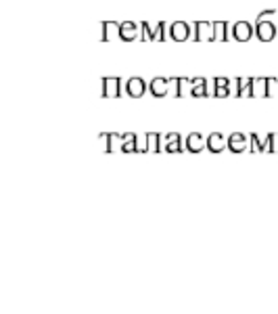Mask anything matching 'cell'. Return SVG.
I'll list each match as a JSON object with an SVG mask.
<instances>
[{
	"label": "cell",
	"instance_id": "cell-7",
	"mask_svg": "<svg viewBox=\"0 0 278 314\" xmlns=\"http://www.w3.org/2000/svg\"><path fill=\"white\" fill-rule=\"evenodd\" d=\"M169 80H165V78H155L153 82H151V95H155V97H165L167 92H169Z\"/></svg>",
	"mask_w": 278,
	"mask_h": 314
},
{
	"label": "cell",
	"instance_id": "cell-10",
	"mask_svg": "<svg viewBox=\"0 0 278 314\" xmlns=\"http://www.w3.org/2000/svg\"><path fill=\"white\" fill-rule=\"evenodd\" d=\"M197 40H214V23L197 21Z\"/></svg>",
	"mask_w": 278,
	"mask_h": 314
},
{
	"label": "cell",
	"instance_id": "cell-17",
	"mask_svg": "<svg viewBox=\"0 0 278 314\" xmlns=\"http://www.w3.org/2000/svg\"><path fill=\"white\" fill-rule=\"evenodd\" d=\"M121 151H124V153L138 151V145H136V134H124V136H121Z\"/></svg>",
	"mask_w": 278,
	"mask_h": 314
},
{
	"label": "cell",
	"instance_id": "cell-12",
	"mask_svg": "<svg viewBox=\"0 0 278 314\" xmlns=\"http://www.w3.org/2000/svg\"><path fill=\"white\" fill-rule=\"evenodd\" d=\"M163 151H182V145H180V134L171 132L163 138Z\"/></svg>",
	"mask_w": 278,
	"mask_h": 314
},
{
	"label": "cell",
	"instance_id": "cell-22",
	"mask_svg": "<svg viewBox=\"0 0 278 314\" xmlns=\"http://www.w3.org/2000/svg\"><path fill=\"white\" fill-rule=\"evenodd\" d=\"M272 153H278V134H270V149Z\"/></svg>",
	"mask_w": 278,
	"mask_h": 314
},
{
	"label": "cell",
	"instance_id": "cell-21",
	"mask_svg": "<svg viewBox=\"0 0 278 314\" xmlns=\"http://www.w3.org/2000/svg\"><path fill=\"white\" fill-rule=\"evenodd\" d=\"M155 40H165V23H159L155 29Z\"/></svg>",
	"mask_w": 278,
	"mask_h": 314
},
{
	"label": "cell",
	"instance_id": "cell-16",
	"mask_svg": "<svg viewBox=\"0 0 278 314\" xmlns=\"http://www.w3.org/2000/svg\"><path fill=\"white\" fill-rule=\"evenodd\" d=\"M228 23L226 21H216L214 23V40H228Z\"/></svg>",
	"mask_w": 278,
	"mask_h": 314
},
{
	"label": "cell",
	"instance_id": "cell-13",
	"mask_svg": "<svg viewBox=\"0 0 278 314\" xmlns=\"http://www.w3.org/2000/svg\"><path fill=\"white\" fill-rule=\"evenodd\" d=\"M264 149H270V134L268 136H257V134H251V151L259 153Z\"/></svg>",
	"mask_w": 278,
	"mask_h": 314
},
{
	"label": "cell",
	"instance_id": "cell-14",
	"mask_svg": "<svg viewBox=\"0 0 278 314\" xmlns=\"http://www.w3.org/2000/svg\"><path fill=\"white\" fill-rule=\"evenodd\" d=\"M251 97H268V80L266 78H255L253 80Z\"/></svg>",
	"mask_w": 278,
	"mask_h": 314
},
{
	"label": "cell",
	"instance_id": "cell-1",
	"mask_svg": "<svg viewBox=\"0 0 278 314\" xmlns=\"http://www.w3.org/2000/svg\"><path fill=\"white\" fill-rule=\"evenodd\" d=\"M255 34H257V38L259 40H264V42H270L276 38V27L272 21H257V27H255Z\"/></svg>",
	"mask_w": 278,
	"mask_h": 314
},
{
	"label": "cell",
	"instance_id": "cell-4",
	"mask_svg": "<svg viewBox=\"0 0 278 314\" xmlns=\"http://www.w3.org/2000/svg\"><path fill=\"white\" fill-rule=\"evenodd\" d=\"M119 25L121 23H115V21H102L100 23V40H113L115 36H119Z\"/></svg>",
	"mask_w": 278,
	"mask_h": 314
},
{
	"label": "cell",
	"instance_id": "cell-2",
	"mask_svg": "<svg viewBox=\"0 0 278 314\" xmlns=\"http://www.w3.org/2000/svg\"><path fill=\"white\" fill-rule=\"evenodd\" d=\"M232 36H234V40H238V42H247V40L253 36L251 23H247V21H236V23L232 25Z\"/></svg>",
	"mask_w": 278,
	"mask_h": 314
},
{
	"label": "cell",
	"instance_id": "cell-23",
	"mask_svg": "<svg viewBox=\"0 0 278 314\" xmlns=\"http://www.w3.org/2000/svg\"><path fill=\"white\" fill-rule=\"evenodd\" d=\"M226 86H230V82L226 78H216V88H226Z\"/></svg>",
	"mask_w": 278,
	"mask_h": 314
},
{
	"label": "cell",
	"instance_id": "cell-19",
	"mask_svg": "<svg viewBox=\"0 0 278 314\" xmlns=\"http://www.w3.org/2000/svg\"><path fill=\"white\" fill-rule=\"evenodd\" d=\"M159 141H161V136H159V134H149V136H147V147H145V153H147V151H153V153L161 151Z\"/></svg>",
	"mask_w": 278,
	"mask_h": 314
},
{
	"label": "cell",
	"instance_id": "cell-20",
	"mask_svg": "<svg viewBox=\"0 0 278 314\" xmlns=\"http://www.w3.org/2000/svg\"><path fill=\"white\" fill-rule=\"evenodd\" d=\"M143 40H155V29H151L147 21L143 23Z\"/></svg>",
	"mask_w": 278,
	"mask_h": 314
},
{
	"label": "cell",
	"instance_id": "cell-18",
	"mask_svg": "<svg viewBox=\"0 0 278 314\" xmlns=\"http://www.w3.org/2000/svg\"><path fill=\"white\" fill-rule=\"evenodd\" d=\"M190 86H193V90H190L193 97H207L210 95L207 92V82L205 80H190Z\"/></svg>",
	"mask_w": 278,
	"mask_h": 314
},
{
	"label": "cell",
	"instance_id": "cell-5",
	"mask_svg": "<svg viewBox=\"0 0 278 314\" xmlns=\"http://www.w3.org/2000/svg\"><path fill=\"white\" fill-rule=\"evenodd\" d=\"M126 90H128V95H130V97L138 99V97H143V95H145V90H147V84H145L141 78H130V80H128V84H126Z\"/></svg>",
	"mask_w": 278,
	"mask_h": 314
},
{
	"label": "cell",
	"instance_id": "cell-11",
	"mask_svg": "<svg viewBox=\"0 0 278 314\" xmlns=\"http://www.w3.org/2000/svg\"><path fill=\"white\" fill-rule=\"evenodd\" d=\"M203 147H205V141H203L201 134H197V132L188 134V138H186V149H188L190 153H199Z\"/></svg>",
	"mask_w": 278,
	"mask_h": 314
},
{
	"label": "cell",
	"instance_id": "cell-9",
	"mask_svg": "<svg viewBox=\"0 0 278 314\" xmlns=\"http://www.w3.org/2000/svg\"><path fill=\"white\" fill-rule=\"evenodd\" d=\"M228 149L232 153H242V151H245L247 149V138H245V134H240V132L232 134L228 138Z\"/></svg>",
	"mask_w": 278,
	"mask_h": 314
},
{
	"label": "cell",
	"instance_id": "cell-8",
	"mask_svg": "<svg viewBox=\"0 0 278 314\" xmlns=\"http://www.w3.org/2000/svg\"><path fill=\"white\" fill-rule=\"evenodd\" d=\"M188 23H184V21H176V23H171V27H169V36L173 38V40H178V42H182V40H186L188 38Z\"/></svg>",
	"mask_w": 278,
	"mask_h": 314
},
{
	"label": "cell",
	"instance_id": "cell-3",
	"mask_svg": "<svg viewBox=\"0 0 278 314\" xmlns=\"http://www.w3.org/2000/svg\"><path fill=\"white\" fill-rule=\"evenodd\" d=\"M102 97H119V78H102L100 80Z\"/></svg>",
	"mask_w": 278,
	"mask_h": 314
},
{
	"label": "cell",
	"instance_id": "cell-15",
	"mask_svg": "<svg viewBox=\"0 0 278 314\" xmlns=\"http://www.w3.org/2000/svg\"><path fill=\"white\" fill-rule=\"evenodd\" d=\"M224 147H226V141H224L222 134H212L210 138H207V149H210L212 153H220Z\"/></svg>",
	"mask_w": 278,
	"mask_h": 314
},
{
	"label": "cell",
	"instance_id": "cell-6",
	"mask_svg": "<svg viewBox=\"0 0 278 314\" xmlns=\"http://www.w3.org/2000/svg\"><path fill=\"white\" fill-rule=\"evenodd\" d=\"M119 38L126 40V42H132L134 38H138V27L134 21H124L119 25Z\"/></svg>",
	"mask_w": 278,
	"mask_h": 314
}]
</instances>
